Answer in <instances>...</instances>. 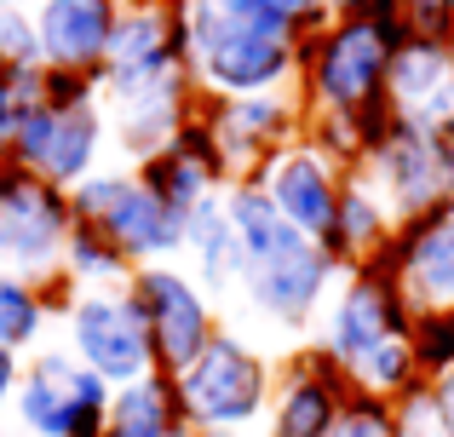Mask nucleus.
I'll list each match as a JSON object with an SVG mask.
<instances>
[{
    "label": "nucleus",
    "instance_id": "nucleus-8",
    "mask_svg": "<svg viewBox=\"0 0 454 437\" xmlns=\"http://www.w3.org/2000/svg\"><path fill=\"white\" fill-rule=\"evenodd\" d=\"M368 184H374V196L391 207V219H420L432 214V207L454 202V138H437L426 133V127H414L409 115H403L397 127H391V138L368 156Z\"/></svg>",
    "mask_w": 454,
    "mask_h": 437
},
{
    "label": "nucleus",
    "instance_id": "nucleus-33",
    "mask_svg": "<svg viewBox=\"0 0 454 437\" xmlns=\"http://www.w3.org/2000/svg\"><path fill=\"white\" fill-rule=\"evenodd\" d=\"M432 397H437V420H443V437H454V369L443 380H432Z\"/></svg>",
    "mask_w": 454,
    "mask_h": 437
},
{
    "label": "nucleus",
    "instance_id": "nucleus-7",
    "mask_svg": "<svg viewBox=\"0 0 454 437\" xmlns=\"http://www.w3.org/2000/svg\"><path fill=\"white\" fill-rule=\"evenodd\" d=\"M127 293H133V305L145 311L155 369L178 380V374L213 346V334H219L207 288H201L196 277H184V270H173V265H138L133 277H127Z\"/></svg>",
    "mask_w": 454,
    "mask_h": 437
},
{
    "label": "nucleus",
    "instance_id": "nucleus-19",
    "mask_svg": "<svg viewBox=\"0 0 454 437\" xmlns=\"http://www.w3.org/2000/svg\"><path fill=\"white\" fill-rule=\"evenodd\" d=\"M138 179H145L173 214H190V207H201L219 191V179H231V173H224V161H219V144H213L207 121H190L161 156H150L145 168H138Z\"/></svg>",
    "mask_w": 454,
    "mask_h": 437
},
{
    "label": "nucleus",
    "instance_id": "nucleus-15",
    "mask_svg": "<svg viewBox=\"0 0 454 437\" xmlns=\"http://www.w3.org/2000/svg\"><path fill=\"white\" fill-rule=\"evenodd\" d=\"M340 259L328 254L322 242H300L288 247V254L277 259H259V265H247L242 277V293L254 300V311H265L270 323H305V316H317L322 293H328V282L340 277Z\"/></svg>",
    "mask_w": 454,
    "mask_h": 437
},
{
    "label": "nucleus",
    "instance_id": "nucleus-12",
    "mask_svg": "<svg viewBox=\"0 0 454 437\" xmlns=\"http://www.w3.org/2000/svg\"><path fill=\"white\" fill-rule=\"evenodd\" d=\"M173 69H190L178 12H173V6H127L121 23H115L110 58H104L98 92H104L110 104H115V98H133V92L155 87V81L173 75Z\"/></svg>",
    "mask_w": 454,
    "mask_h": 437
},
{
    "label": "nucleus",
    "instance_id": "nucleus-25",
    "mask_svg": "<svg viewBox=\"0 0 454 437\" xmlns=\"http://www.w3.org/2000/svg\"><path fill=\"white\" fill-rule=\"evenodd\" d=\"M64 277L87 282V288H127L133 265H127V254L98 230V224L75 219V230H69V242H64Z\"/></svg>",
    "mask_w": 454,
    "mask_h": 437
},
{
    "label": "nucleus",
    "instance_id": "nucleus-18",
    "mask_svg": "<svg viewBox=\"0 0 454 437\" xmlns=\"http://www.w3.org/2000/svg\"><path fill=\"white\" fill-rule=\"evenodd\" d=\"M190 87H196V75H190V69H173V75H161L155 87H145V92H133V98H115V104H110V127H115L121 150L138 161V168H145L150 156H161V150L190 127V121H184Z\"/></svg>",
    "mask_w": 454,
    "mask_h": 437
},
{
    "label": "nucleus",
    "instance_id": "nucleus-32",
    "mask_svg": "<svg viewBox=\"0 0 454 437\" xmlns=\"http://www.w3.org/2000/svg\"><path fill=\"white\" fill-rule=\"evenodd\" d=\"M328 6L351 23H380V29H386V23H409L403 18V0H328Z\"/></svg>",
    "mask_w": 454,
    "mask_h": 437
},
{
    "label": "nucleus",
    "instance_id": "nucleus-30",
    "mask_svg": "<svg viewBox=\"0 0 454 437\" xmlns=\"http://www.w3.org/2000/svg\"><path fill=\"white\" fill-rule=\"evenodd\" d=\"M41 64V35H35V12L0 6V69H35Z\"/></svg>",
    "mask_w": 454,
    "mask_h": 437
},
{
    "label": "nucleus",
    "instance_id": "nucleus-14",
    "mask_svg": "<svg viewBox=\"0 0 454 437\" xmlns=\"http://www.w3.org/2000/svg\"><path fill=\"white\" fill-rule=\"evenodd\" d=\"M207 133L219 144L224 173L236 179H254V161L265 168L277 150H288V138L300 133V110H294L288 92H259V98H219L207 115Z\"/></svg>",
    "mask_w": 454,
    "mask_h": 437
},
{
    "label": "nucleus",
    "instance_id": "nucleus-10",
    "mask_svg": "<svg viewBox=\"0 0 454 437\" xmlns=\"http://www.w3.org/2000/svg\"><path fill=\"white\" fill-rule=\"evenodd\" d=\"M409 323H414V305L403 300L397 277H391L386 265H363V270L345 277L340 300H333L328 323H322L317 351L351 374L356 363H363L368 351H380L386 339H409Z\"/></svg>",
    "mask_w": 454,
    "mask_h": 437
},
{
    "label": "nucleus",
    "instance_id": "nucleus-1",
    "mask_svg": "<svg viewBox=\"0 0 454 437\" xmlns=\"http://www.w3.org/2000/svg\"><path fill=\"white\" fill-rule=\"evenodd\" d=\"M178 409L196 437H270V369L247 339L213 334V346L178 374Z\"/></svg>",
    "mask_w": 454,
    "mask_h": 437
},
{
    "label": "nucleus",
    "instance_id": "nucleus-26",
    "mask_svg": "<svg viewBox=\"0 0 454 437\" xmlns=\"http://www.w3.org/2000/svg\"><path fill=\"white\" fill-rule=\"evenodd\" d=\"M41 323H46V300L35 293V282L0 270V346L6 351H23L41 339Z\"/></svg>",
    "mask_w": 454,
    "mask_h": 437
},
{
    "label": "nucleus",
    "instance_id": "nucleus-34",
    "mask_svg": "<svg viewBox=\"0 0 454 437\" xmlns=\"http://www.w3.org/2000/svg\"><path fill=\"white\" fill-rule=\"evenodd\" d=\"M18 380H23V374H18V351L0 346V415H6V403L18 397Z\"/></svg>",
    "mask_w": 454,
    "mask_h": 437
},
{
    "label": "nucleus",
    "instance_id": "nucleus-11",
    "mask_svg": "<svg viewBox=\"0 0 454 437\" xmlns=\"http://www.w3.org/2000/svg\"><path fill=\"white\" fill-rule=\"evenodd\" d=\"M254 184L277 202V214L305 236V242H333V224H340V196H345V179H340V161H328L317 144H288L254 168Z\"/></svg>",
    "mask_w": 454,
    "mask_h": 437
},
{
    "label": "nucleus",
    "instance_id": "nucleus-16",
    "mask_svg": "<svg viewBox=\"0 0 454 437\" xmlns=\"http://www.w3.org/2000/svg\"><path fill=\"white\" fill-rule=\"evenodd\" d=\"M351 403V380L322 351H294L270 392V437H328Z\"/></svg>",
    "mask_w": 454,
    "mask_h": 437
},
{
    "label": "nucleus",
    "instance_id": "nucleus-35",
    "mask_svg": "<svg viewBox=\"0 0 454 437\" xmlns=\"http://www.w3.org/2000/svg\"><path fill=\"white\" fill-rule=\"evenodd\" d=\"M0 6H23V0H0ZM35 6H41V0H35Z\"/></svg>",
    "mask_w": 454,
    "mask_h": 437
},
{
    "label": "nucleus",
    "instance_id": "nucleus-21",
    "mask_svg": "<svg viewBox=\"0 0 454 437\" xmlns=\"http://www.w3.org/2000/svg\"><path fill=\"white\" fill-rule=\"evenodd\" d=\"M391 236H397V219H391V207L374 196V184L356 173V179H345V196H340V224H333V242L328 254L340 259V265H374L380 254L391 247Z\"/></svg>",
    "mask_w": 454,
    "mask_h": 437
},
{
    "label": "nucleus",
    "instance_id": "nucleus-31",
    "mask_svg": "<svg viewBox=\"0 0 454 437\" xmlns=\"http://www.w3.org/2000/svg\"><path fill=\"white\" fill-rule=\"evenodd\" d=\"M403 18H409L414 35L449 41V35H454V0H403Z\"/></svg>",
    "mask_w": 454,
    "mask_h": 437
},
{
    "label": "nucleus",
    "instance_id": "nucleus-27",
    "mask_svg": "<svg viewBox=\"0 0 454 437\" xmlns=\"http://www.w3.org/2000/svg\"><path fill=\"white\" fill-rule=\"evenodd\" d=\"M46 104V64L35 69H0V156H12V138L29 121V110Z\"/></svg>",
    "mask_w": 454,
    "mask_h": 437
},
{
    "label": "nucleus",
    "instance_id": "nucleus-6",
    "mask_svg": "<svg viewBox=\"0 0 454 437\" xmlns=\"http://www.w3.org/2000/svg\"><path fill=\"white\" fill-rule=\"evenodd\" d=\"M69 230H75L69 191H52V184L29 179L18 161H6L0 168V270L23 282L52 277Z\"/></svg>",
    "mask_w": 454,
    "mask_h": 437
},
{
    "label": "nucleus",
    "instance_id": "nucleus-29",
    "mask_svg": "<svg viewBox=\"0 0 454 437\" xmlns=\"http://www.w3.org/2000/svg\"><path fill=\"white\" fill-rule=\"evenodd\" d=\"M328 437H403V432H397V403H391V397L351 392V403H345L340 426H333Z\"/></svg>",
    "mask_w": 454,
    "mask_h": 437
},
{
    "label": "nucleus",
    "instance_id": "nucleus-13",
    "mask_svg": "<svg viewBox=\"0 0 454 437\" xmlns=\"http://www.w3.org/2000/svg\"><path fill=\"white\" fill-rule=\"evenodd\" d=\"M397 277L403 300L414 311H443L454 305V202L432 207L420 219H403L391 247L374 259Z\"/></svg>",
    "mask_w": 454,
    "mask_h": 437
},
{
    "label": "nucleus",
    "instance_id": "nucleus-9",
    "mask_svg": "<svg viewBox=\"0 0 454 437\" xmlns=\"http://www.w3.org/2000/svg\"><path fill=\"white\" fill-rule=\"evenodd\" d=\"M104 138H110V115L98 104H75V110H29V121L12 138V161H18L29 179L52 184V191H75L98 173Z\"/></svg>",
    "mask_w": 454,
    "mask_h": 437
},
{
    "label": "nucleus",
    "instance_id": "nucleus-28",
    "mask_svg": "<svg viewBox=\"0 0 454 437\" xmlns=\"http://www.w3.org/2000/svg\"><path fill=\"white\" fill-rule=\"evenodd\" d=\"M409 346H414V363H420L426 380H443L454 369V305H443V311H414Z\"/></svg>",
    "mask_w": 454,
    "mask_h": 437
},
{
    "label": "nucleus",
    "instance_id": "nucleus-5",
    "mask_svg": "<svg viewBox=\"0 0 454 437\" xmlns=\"http://www.w3.org/2000/svg\"><path fill=\"white\" fill-rule=\"evenodd\" d=\"M69 351L98 374L104 386H133L155 369V346H150V328L145 311L133 305L127 288H87L69 300Z\"/></svg>",
    "mask_w": 454,
    "mask_h": 437
},
{
    "label": "nucleus",
    "instance_id": "nucleus-24",
    "mask_svg": "<svg viewBox=\"0 0 454 437\" xmlns=\"http://www.w3.org/2000/svg\"><path fill=\"white\" fill-rule=\"evenodd\" d=\"M184 254L201 288L236 282V230H231V214H224V196H207L201 207L184 214Z\"/></svg>",
    "mask_w": 454,
    "mask_h": 437
},
{
    "label": "nucleus",
    "instance_id": "nucleus-2",
    "mask_svg": "<svg viewBox=\"0 0 454 437\" xmlns=\"http://www.w3.org/2000/svg\"><path fill=\"white\" fill-rule=\"evenodd\" d=\"M409 23H351L340 18L333 29L310 35L300 46L305 58V87H310V104L322 115H356L386 92V69H391V52L409 41Z\"/></svg>",
    "mask_w": 454,
    "mask_h": 437
},
{
    "label": "nucleus",
    "instance_id": "nucleus-4",
    "mask_svg": "<svg viewBox=\"0 0 454 437\" xmlns=\"http://www.w3.org/2000/svg\"><path fill=\"white\" fill-rule=\"evenodd\" d=\"M110 397L115 386H104L75 351H41L23 369L12 409L29 426V437H104Z\"/></svg>",
    "mask_w": 454,
    "mask_h": 437
},
{
    "label": "nucleus",
    "instance_id": "nucleus-22",
    "mask_svg": "<svg viewBox=\"0 0 454 437\" xmlns=\"http://www.w3.org/2000/svg\"><path fill=\"white\" fill-rule=\"evenodd\" d=\"M104 437H190L184 409H178L173 374H145L110 397V426Z\"/></svg>",
    "mask_w": 454,
    "mask_h": 437
},
{
    "label": "nucleus",
    "instance_id": "nucleus-20",
    "mask_svg": "<svg viewBox=\"0 0 454 437\" xmlns=\"http://www.w3.org/2000/svg\"><path fill=\"white\" fill-rule=\"evenodd\" d=\"M224 214H231V230H236V277H242L247 265H259V259H277V254H288V247L305 242L254 179H236L231 191H224Z\"/></svg>",
    "mask_w": 454,
    "mask_h": 437
},
{
    "label": "nucleus",
    "instance_id": "nucleus-23",
    "mask_svg": "<svg viewBox=\"0 0 454 437\" xmlns=\"http://www.w3.org/2000/svg\"><path fill=\"white\" fill-rule=\"evenodd\" d=\"M454 87V58H449V41H432V35H409V41L391 52V69H386V92L397 104V115H414L437 98V92Z\"/></svg>",
    "mask_w": 454,
    "mask_h": 437
},
{
    "label": "nucleus",
    "instance_id": "nucleus-17",
    "mask_svg": "<svg viewBox=\"0 0 454 437\" xmlns=\"http://www.w3.org/2000/svg\"><path fill=\"white\" fill-rule=\"evenodd\" d=\"M121 0H41L35 6V35H41V64L46 69H81V75H104L115 23H121Z\"/></svg>",
    "mask_w": 454,
    "mask_h": 437
},
{
    "label": "nucleus",
    "instance_id": "nucleus-3",
    "mask_svg": "<svg viewBox=\"0 0 454 437\" xmlns=\"http://www.w3.org/2000/svg\"><path fill=\"white\" fill-rule=\"evenodd\" d=\"M81 224H98L115 247L127 254V265H161L167 254L184 247V214L161 202L138 173H92L87 184L69 191Z\"/></svg>",
    "mask_w": 454,
    "mask_h": 437
},
{
    "label": "nucleus",
    "instance_id": "nucleus-36",
    "mask_svg": "<svg viewBox=\"0 0 454 437\" xmlns=\"http://www.w3.org/2000/svg\"><path fill=\"white\" fill-rule=\"evenodd\" d=\"M449 58H454V35H449Z\"/></svg>",
    "mask_w": 454,
    "mask_h": 437
}]
</instances>
